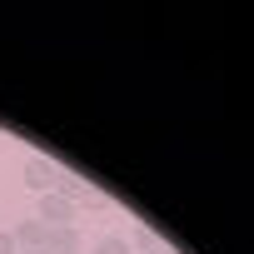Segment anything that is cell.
<instances>
[{
    "label": "cell",
    "instance_id": "obj_9",
    "mask_svg": "<svg viewBox=\"0 0 254 254\" xmlns=\"http://www.w3.org/2000/svg\"><path fill=\"white\" fill-rule=\"evenodd\" d=\"M30 254H45V249H30Z\"/></svg>",
    "mask_w": 254,
    "mask_h": 254
},
{
    "label": "cell",
    "instance_id": "obj_1",
    "mask_svg": "<svg viewBox=\"0 0 254 254\" xmlns=\"http://www.w3.org/2000/svg\"><path fill=\"white\" fill-rule=\"evenodd\" d=\"M35 219H40L45 229H75L80 209H75L65 194H55V190H50V194H40V214H35Z\"/></svg>",
    "mask_w": 254,
    "mask_h": 254
},
{
    "label": "cell",
    "instance_id": "obj_4",
    "mask_svg": "<svg viewBox=\"0 0 254 254\" xmlns=\"http://www.w3.org/2000/svg\"><path fill=\"white\" fill-rule=\"evenodd\" d=\"M80 224L75 229H45V254H80Z\"/></svg>",
    "mask_w": 254,
    "mask_h": 254
},
{
    "label": "cell",
    "instance_id": "obj_5",
    "mask_svg": "<svg viewBox=\"0 0 254 254\" xmlns=\"http://www.w3.org/2000/svg\"><path fill=\"white\" fill-rule=\"evenodd\" d=\"M90 254H135V249H130V239H125V234H100Z\"/></svg>",
    "mask_w": 254,
    "mask_h": 254
},
{
    "label": "cell",
    "instance_id": "obj_6",
    "mask_svg": "<svg viewBox=\"0 0 254 254\" xmlns=\"http://www.w3.org/2000/svg\"><path fill=\"white\" fill-rule=\"evenodd\" d=\"M75 209H95V214H105V209H110V199H105L95 185H85V190L75 194Z\"/></svg>",
    "mask_w": 254,
    "mask_h": 254
},
{
    "label": "cell",
    "instance_id": "obj_2",
    "mask_svg": "<svg viewBox=\"0 0 254 254\" xmlns=\"http://www.w3.org/2000/svg\"><path fill=\"white\" fill-rule=\"evenodd\" d=\"M20 180H25L35 194H50V190L60 185V170H55L45 155H30V160H25V170H20Z\"/></svg>",
    "mask_w": 254,
    "mask_h": 254
},
{
    "label": "cell",
    "instance_id": "obj_7",
    "mask_svg": "<svg viewBox=\"0 0 254 254\" xmlns=\"http://www.w3.org/2000/svg\"><path fill=\"white\" fill-rule=\"evenodd\" d=\"M130 249H135V254H160L155 229H145V224H140V229H135V239H130Z\"/></svg>",
    "mask_w": 254,
    "mask_h": 254
},
{
    "label": "cell",
    "instance_id": "obj_10",
    "mask_svg": "<svg viewBox=\"0 0 254 254\" xmlns=\"http://www.w3.org/2000/svg\"><path fill=\"white\" fill-rule=\"evenodd\" d=\"M160 254H165V249H160Z\"/></svg>",
    "mask_w": 254,
    "mask_h": 254
},
{
    "label": "cell",
    "instance_id": "obj_3",
    "mask_svg": "<svg viewBox=\"0 0 254 254\" xmlns=\"http://www.w3.org/2000/svg\"><path fill=\"white\" fill-rule=\"evenodd\" d=\"M10 239H15V249H20V254L45 249V224H40V219H20V224H10Z\"/></svg>",
    "mask_w": 254,
    "mask_h": 254
},
{
    "label": "cell",
    "instance_id": "obj_8",
    "mask_svg": "<svg viewBox=\"0 0 254 254\" xmlns=\"http://www.w3.org/2000/svg\"><path fill=\"white\" fill-rule=\"evenodd\" d=\"M0 254H20V249H15V239H10V229H0Z\"/></svg>",
    "mask_w": 254,
    "mask_h": 254
}]
</instances>
